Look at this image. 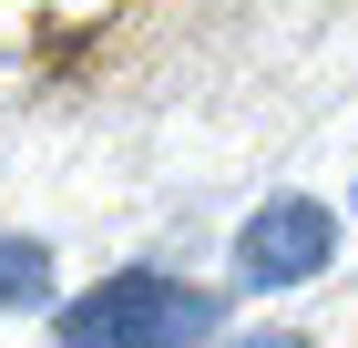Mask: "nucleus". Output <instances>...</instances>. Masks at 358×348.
I'll return each instance as SVG.
<instances>
[{
    "mask_svg": "<svg viewBox=\"0 0 358 348\" xmlns=\"http://www.w3.org/2000/svg\"><path fill=\"white\" fill-rule=\"evenodd\" d=\"M52 338L62 348H215L225 338V297L194 287V277H164V267H123L103 287L62 297Z\"/></svg>",
    "mask_w": 358,
    "mask_h": 348,
    "instance_id": "f257e3e1",
    "label": "nucleus"
},
{
    "mask_svg": "<svg viewBox=\"0 0 358 348\" xmlns=\"http://www.w3.org/2000/svg\"><path fill=\"white\" fill-rule=\"evenodd\" d=\"M338 267V215L317 195H266V205L236 225V287L276 297V287H307V277Z\"/></svg>",
    "mask_w": 358,
    "mask_h": 348,
    "instance_id": "f03ea898",
    "label": "nucleus"
},
{
    "mask_svg": "<svg viewBox=\"0 0 358 348\" xmlns=\"http://www.w3.org/2000/svg\"><path fill=\"white\" fill-rule=\"evenodd\" d=\"M52 287H62L52 246H41V236H10V225H0V307H52Z\"/></svg>",
    "mask_w": 358,
    "mask_h": 348,
    "instance_id": "7ed1b4c3",
    "label": "nucleus"
},
{
    "mask_svg": "<svg viewBox=\"0 0 358 348\" xmlns=\"http://www.w3.org/2000/svg\"><path fill=\"white\" fill-rule=\"evenodd\" d=\"M236 348H307V338H287V328H256V338H236Z\"/></svg>",
    "mask_w": 358,
    "mask_h": 348,
    "instance_id": "20e7f679",
    "label": "nucleus"
}]
</instances>
